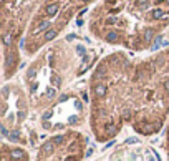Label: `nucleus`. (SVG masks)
Returning <instances> with one entry per match:
<instances>
[{
  "label": "nucleus",
  "instance_id": "7",
  "mask_svg": "<svg viewBox=\"0 0 169 161\" xmlns=\"http://www.w3.org/2000/svg\"><path fill=\"white\" fill-rule=\"evenodd\" d=\"M88 134L81 128H67L47 134L37 145L32 161H86Z\"/></svg>",
  "mask_w": 169,
  "mask_h": 161
},
{
  "label": "nucleus",
  "instance_id": "2",
  "mask_svg": "<svg viewBox=\"0 0 169 161\" xmlns=\"http://www.w3.org/2000/svg\"><path fill=\"white\" fill-rule=\"evenodd\" d=\"M103 55L78 35H65L40 50L20 72L41 138L88 123V80Z\"/></svg>",
  "mask_w": 169,
  "mask_h": 161
},
{
  "label": "nucleus",
  "instance_id": "4",
  "mask_svg": "<svg viewBox=\"0 0 169 161\" xmlns=\"http://www.w3.org/2000/svg\"><path fill=\"white\" fill-rule=\"evenodd\" d=\"M98 0H43L27 28L22 42L23 60H30L40 50L65 37L67 30L81 14Z\"/></svg>",
  "mask_w": 169,
  "mask_h": 161
},
{
  "label": "nucleus",
  "instance_id": "10",
  "mask_svg": "<svg viewBox=\"0 0 169 161\" xmlns=\"http://www.w3.org/2000/svg\"><path fill=\"white\" fill-rule=\"evenodd\" d=\"M161 153L164 156V160L169 161V121L164 128V131L161 133Z\"/></svg>",
  "mask_w": 169,
  "mask_h": 161
},
{
  "label": "nucleus",
  "instance_id": "5",
  "mask_svg": "<svg viewBox=\"0 0 169 161\" xmlns=\"http://www.w3.org/2000/svg\"><path fill=\"white\" fill-rule=\"evenodd\" d=\"M43 0H0L2 78L8 81L22 72V42Z\"/></svg>",
  "mask_w": 169,
  "mask_h": 161
},
{
  "label": "nucleus",
  "instance_id": "1",
  "mask_svg": "<svg viewBox=\"0 0 169 161\" xmlns=\"http://www.w3.org/2000/svg\"><path fill=\"white\" fill-rule=\"evenodd\" d=\"M169 121V47L134 55L111 50L95 65L88 80V130L100 145H109L126 130L153 138Z\"/></svg>",
  "mask_w": 169,
  "mask_h": 161
},
{
  "label": "nucleus",
  "instance_id": "3",
  "mask_svg": "<svg viewBox=\"0 0 169 161\" xmlns=\"http://www.w3.org/2000/svg\"><path fill=\"white\" fill-rule=\"evenodd\" d=\"M90 37L128 53H149L169 30V0H98L86 17Z\"/></svg>",
  "mask_w": 169,
  "mask_h": 161
},
{
  "label": "nucleus",
  "instance_id": "11",
  "mask_svg": "<svg viewBox=\"0 0 169 161\" xmlns=\"http://www.w3.org/2000/svg\"><path fill=\"white\" fill-rule=\"evenodd\" d=\"M166 37H168V40H169V30H168V35H166Z\"/></svg>",
  "mask_w": 169,
  "mask_h": 161
},
{
  "label": "nucleus",
  "instance_id": "6",
  "mask_svg": "<svg viewBox=\"0 0 169 161\" xmlns=\"http://www.w3.org/2000/svg\"><path fill=\"white\" fill-rule=\"evenodd\" d=\"M0 123L3 141L25 148H37L41 138L25 87L18 76L3 81L0 101Z\"/></svg>",
  "mask_w": 169,
  "mask_h": 161
},
{
  "label": "nucleus",
  "instance_id": "8",
  "mask_svg": "<svg viewBox=\"0 0 169 161\" xmlns=\"http://www.w3.org/2000/svg\"><path fill=\"white\" fill-rule=\"evenodd\" d=\"M91 161H166L151 143L144 138L129 136L116 145L108 146Z\"/></svg>",
  "mask_w": 169,
  "mask_h": 161
},
{
  "label": "nucleus",
  "instance_id": "9",
  "mask_svg": "<svg viewBox=\"0 0 169 161\" xmlns=\"http://www.w3.org/2000/svg\"><path fill=\"white\" fill-rule=\"evenodd\" d=\"M0 161H32L30 149L15 143L2 141L0 145Z\"/></svg>",
  "mask_w": 169,
  "mask_h": 161
}]
</instances>
